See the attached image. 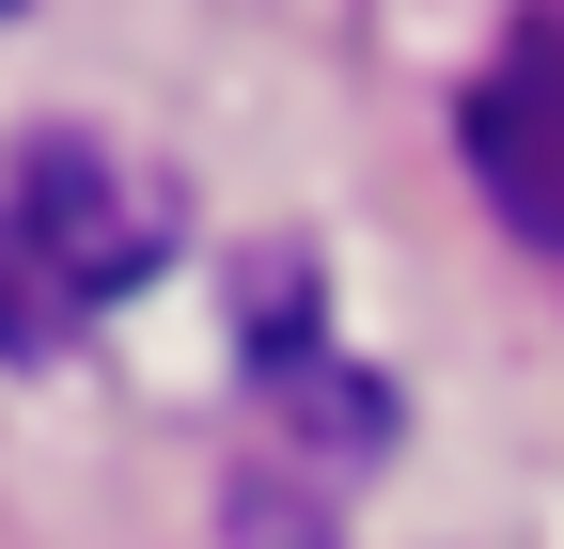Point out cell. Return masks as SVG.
Returning <instances> with one entry per match:
<instances>
[{
    "instance_id": "1",
    "label": "cell",
    "mask_w": 564,
    "mask_h": 549,
    "mask_svg": "<svg viewBox=\"0 0 564 549\" xmlns=\"http://www.w3.org/2000/svg\"><path fill=\"white\" fill-rule=\"evenodd\" d=\"M173 220H188L173 173H141L95 126L17 142V173H0V362H47V346H79L110 299H141L158 251H173Z\"/></svg>"
},
{
    "instance_id": "2",
    "label": "cell",
    "mask_w": 564,
    "mask_h": 549,
    "mask_svg": "<svg viewBox=\"0 0 564 549\" xmlns=\"http://www.w3.org/2000/svg\"><path fill=\"white\" fill-rule=\"evenodd\" d=\"M470 173H486V204L533 236V251H564V17H533L502 63L470 79Z\"/></svg>"
}]
</instances>
